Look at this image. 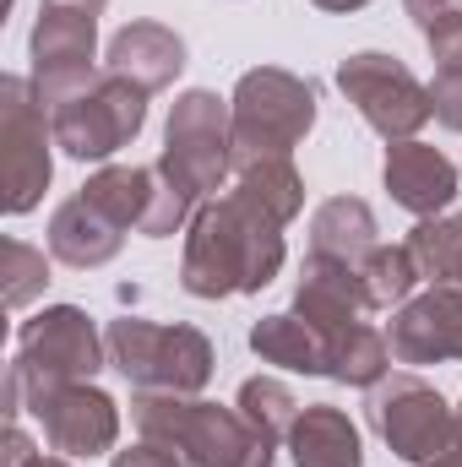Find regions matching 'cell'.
<instances>
[{
    "mask_svg": "<svg viewBox=\"0 0 462 467\" xmlns=\"http://www.w3.org/2000/svg\"><path fill=\"white\" fill-rule=\"evenodd\" d=\"M283 223L261 213L250 196H218L196 207L191 239H185V266L180 283L196 299H224V294H256L278 277L283 266Z\"/></svg>",
    "mask_w": 462,
    "mask_h": 467,
    "instance_id": "1",
    "label": "cell"
},
{
    "mask_svg": "<svg viewBox=\"0 0 462 467\" xmlns=\"http://www.w3.org/2000/svg\"><path fill=\"white\" fill-rule=\"evenodd\" d=\"M158 169V196L142 234L147 239H169L174 229H185V218L196 213V202L207 191H218L234 169V130H229V109L218 93H185L169 115V141Z\"/></svg>",
    "mask_w": 462,
    "mask_h": 467,
    "instance_id": "2",
    "label": "cell"
},
{
    "mask_svg": "<svg viewBox=\"0 0 462 467\" xmlns=\"http://www.w3.org/2000/svg\"><path fill=\"white\" fill-rule=\"evenodd\" d=\"M142 441L174 451L185 467H272V446L239 408L191 402L180 391H142L131 402Z\"/></svg>",
    "mask_w": 462,
    "mask_h": 467,
    "instance_id": "3",
    "label": "cell"
},
{
    "mask_svg": "<svg viewBox=\"0 0 462 467\" xmlns=\"http://www.w3.org/2000/svg\"><path fill=\"white\" fill-rule=\"evenodd\" d=\"M310 125H316V88L310 82H299L294 71H278V66L245 71L229 99L234 169L256 163V158H289Z\"/></svg>",
    "mask_w": 462,
    "mask_h": 467,
    "instance_id": "4",
    "label": "cell"
},
{
    "mask_svg": "<svg viewBox=\"0 0 462 467\" xmlns=\"http://www.w3.org/2000/svg\"><path fill=\"white\" fill-rule=\"evenodd\" d=\"M110 364L131 386L142 391H202L213 375V343L196 327H158V321H136L125 316L110 327Z\"/></svg>",
    "mask_w": 462,
    "mask_h": 467,
    "instance_id": "5",
    "label": "cell"
},
{
    "mask_svg": "<svg viewBox=\"0 0 462 467\" xmlns=\"http://www.w3.org/2000/svg\"><path fill=\"white\" fill-rule=\"evenodd\" d=\"M142 119H147V93H142L136 82L115 77V71L93 77L82 93H71L66 104L49 109L55 141H60L71 158H82V163H99V158L120 152V147L142 130Z\"/></svg>",
    "mask_w": 462,
    "mask_h": 467,
    "instance_id": "6",
    "label": "cell"
},
{
    "mask_svg": "<svg viewBox=\"0 0 462 467\" xmlns=\"http://www.w3.org/2000/svg\"><path fill=\"white\" fill-rule=\"evenodd\" d=\"M110 0H44L33 27V88L44 109L93 82V27Z\"/></svg>",
    "mask_w": 462,
    "mask_h": 467,
    "instance_id": "7",
    "label": "cell"
},
{
    "mask_svg": "<svg viewBox=\"0 0 462 467\" xmlns=\"http://www.w3.org/2000/svg\"><path fill=\"white\" fill-rule=\"evenodd\" d=\"M338 88L348 93V104L364 115V125L386 141H414V130L425 119H436L430 109V88L392 55H348L343 71H338Z\"/></svg>",
    "mask_w": 462,
    "mask_h": 467,
    "instance_id": "8",
    "label": "cell"
},
{
    "mask_svg": "<svg viewBox=\"0 0 462 467\" xmlns=\"http://www.w3.org/2000/svg\"><path fill=\"white\" fill-rule=\"evenodd\" d=\"M104 358V343L93 332V321L77 305H55L44 316H33L16 337V380L22 391H44V386H71V380H93Z\"/></svg>",
    "mask_w": 462,
    "mask_h": 467,
    "instance_id": "9",
    "label": "cell"
},
{
    "mask_svg": "<svg viewBox=\"0 0 462 467\" xmlns=\"http://www.w3.org/2000/svg\"><path fill=\"white\" fill-rule=\"evenodd\" d=\"M370 424L375 435L403 457V462H430L452 435H457V413L441 402L436 386H425L419 375H386L370 386Z\"/></svg>",
    "mask_w": 462,
    "mask_h": 467,
    "instance_id": "10",
    "label": "cell"
},
{
    "mask_svg": "<svg viewBox=\"0 0 462 467\" xmlns=\"http://www.w3.org/2000/svg\"><path fill=\"white\" fill-rule=\"evenodd\" d=\"M49 136L55 125H44V99L38 88H27L22 77L0 82V180H5V213H27L38 207L44 185H49Z\"/></svg>",
    "mask_w": 462,
    "mask_h": 467,
    "instance_id": "11",
    "label": "cell"
},
{
    "mask_svg": "<svg viewBox=\"0 0 462 467\" xmlns=\"http://www.w3.org/2000/svg\"><path fill=\"white\" fill-rule=\"evenodd\" d=\"M27 408L44 424V441L55 451H66V457H99V451L115 446V435H120L115 402L99 386H88V380L27 391Z\"/></svg>",
    "mask_w": 462,
    "mask_h": 467,
    "instance_id": "12",
    "label": "cell"
},
{
    "mask_svg": "<svg viewBox=\"0 0 462 467\" xmlns=\"http://www.w3.org/2000/svg\"><path fill=\"white\" fill-rule=\"evenodd\" d=\"M392 358L397 364H441V358H462V277L436 283L430 294L408 299L392 316Z\"/></svg>",
    "mask_w": 462,
    "mask_h": 467,
    "instance_id": "13",
    "label": "cell"
},
{
    "mask_svg": "<svg viewBox=\"0 0 462 467\" xmlns=\"http://www.w3.org/2000/svg\"><path fill=\"white\" fill-rule=\"evenodd\" d=\"M370 310V294H364V272L353 261H332V255H310L305 261V277L294 288V316L310 321L316 332L338 337L348 327H359Z\"/></svg>",
    "mask_w": 462,
    "mask_h": 467,
    "instance_id": "14",
    "label": "cell"
},
{
    "mask_svg": "<svg viewBox=\"0 0 462 467\" xmlns=\"http://www.w3.org/2000/svg\"><path fill=\"white\" fill-rule=\"evenodd\" d=\"M386 191L397 207H408L414 218H436L441 207H452L457 196V169L441 147L430 141H397L386 152Z\"/></svg>",
    "mask_w": 462,
    "mask_h": 467,
    "instance_id": "15",
    "label": "cell"
},
{
    "mask_svg": "<svg viewBox=\"0 0 462 467\" xmlns=\"http://www.w3.org/2000/svg\"><path fill=\"white\" fill-rule=\"evenodd\" d=\"M180 66H185V44L163 22H131V27H120L110 38V71L136 82L142 93L169 88L180 77Z\"/></svg>",
    "mask_w": 462,
    "mask_h": 467,
    "instance_id": "16",
    "label": "cell"
},
{
    "mask_svg": "<svg viewBox=\"0 0 462 467\" xmlns=\"http://www.w3.org/2000/svg\"><path fill=\"white\" fill-rule=\"evenodd\" d=\"M120 239H125V229H120L110 213H99L88 196L60 202L55 218H49V250L66 266H104L120 250Z\"/></svg>",
    "mask_w": 462,
    "mask_h": 467,
    "instance_id": "17",
    "label": "cell"
},
{
    "mask_svg": "<svg viewBox=\"0 0 462 467\" xmlns=\"http://www.w3.org/2000/svg\"><path fill=\"white\" fill-rule=\"evenodd\" d=\"M289 451H294V467H364L353 419L327 402L299 408V419L289 430Z\"/></svg>",
    "mask_w": 462,
    "mask_h": 467,
    "instance_id": "18",
    "label": "cell"
},
{
    "mask_svg": "<svg viewBox=\"0 0 462 467\" xmlns=\"http://www.w3.org/2000/svg\"><path fill=\"white\" fill-rule=\"evenodd\" d=\"M250 348L261 353L267 364H283V369H299V375H327V369H332V337L316 332L310 321H299L294 310L256 321Z\"/></svg>",
    "mask_w": 462,
    "mask_h": 467,
    "instance_id": "19",
    "label": "cell"
},
{
    "mask_svg": "<svg viewBox=\"0 0 462 467\" xmlns=\"http://www.w3.org/2000/svg\"><path fill=\"white\" fill-rule=\"evenodd\" d=\"M375 213L359 196H332L316 207L310 218V255H332V261H364L375 250Z\"/></svg>",
    "mask_w": 462,
    "mask_h": 467,
    "instance_id": "20",
    "label": "cell"
},
{
    "mask_svg": "<svg viewBox=\"0 0 462 467\" xmlns=\"http://www.w3.org/2000/svg\"><path fill=\"white\" fill-rule=\"evenodd\" d=\"M82 196L110 213L120 229H142L147 213H152V196H158V169H136V163H115L104 174H93L82 185Z\"/></svg>",
    "mask_w": 462,
    "mask_h": 467,
    "instance_id": "21",
    "label": "cell"
},
{
    "mask_svg": "<svg viewBox=\"0 0 462 467\" xmlns=\"http://www.w3.org/2000/svg\"><path fill=\"white\" fill-rule=\"evenodd\" d=\"M234 191L250 196L261 213H272L278 223H289L299 207H305V185H299V169L289 158H256V163H239L234 169Z\"/></svg>",
    "mask_w": 462,
    "mask_h": 467,
    "instance_id": "22",
    "label": "cell"
},
{
    "mask_svg": "<svg viewBox=\"0 0 462 467\" xmlns=\"http://www.w3.org/2000/svg\"><path fill=\"white\" fill-rule=\"evenodd\" d=\"M386 369H392V343L375 332V327H348L332 337V380H348V386H375V380H386Z\"/></svg>",
    "mask_w": 462,
    "mask_h": 467,
    "instance_id": "23",
    "label": "cell"
},
{
    "mask_svg": "<svg viewBox=\"0 0 462 467\" xmlns=\"http://www.w3.org/2000/svg\"><path fill=\"white\" fill-rule=\"evenodd\" d=\"M364 294H370V310H386V305H408L414 283H419V261L408 244H375L364 261Z\"/></svg>",
    "mask_w": 462,
    "mask_h": 467,
    "instance_id": "24",
    "label": "cell"
},
{
    "mask_svg": "<svg viewBox=\"0 0 462 467\" xmlns=\"http://www.w3.org/2000/svg\"><path fill=\"white\" fill-rule=\"evenodd\" d=\"M408 250L419 261V277H430V283L462 277V213H452V218H425L419 229L408 234Z\"/></svg>",
    "mask_w": 462,
    "mask_h": 467,
    "instance_id": "25",
    "label": "cell"
},
{
    "mask_svg": "<svg viewBox=\"0 0 462 467\" xmlns=\"http://www.w3.org/2000/svg\"><path fill=\"white\" fill-rule=\"evenodd\" d=\"M239 413H245L267 441H289V430H294V419H299V402H294V391H289L283 380L256 375V380L239 386Z\"/></svg>",
    "mask_w": 462,
    "mask_h": 467,
    "instance_id": "26",
    "label": "cell"
},
{
    "mask_svg": "<svg viewBox=\"0 0 462 467\" xmlns=\"http://www.w3.org/2000/svg\"><path fill=\"white\" fill-rule=\"evenodd\" d=\"M44 283H49L44 250H33V244H22V239H5V305L22 310Z\"/></svg>",
    "mask_w": 462,
    "mask_h": 467,
    "instance_id": "27",
    "label": "cell"
},
{
    "mask_svg": "<svg viewBox=\"0 0 462 467\" xmlns=\"http://www.w3.org/2000/svg\"><path fill=\"white\" fill-rule=\"evenodd\" d=\"M430 55H436V71H462V11L441 16L430 33Z\"/></svg>",
    "mask_w": 462,
    "mask_h": 467,
    "instance_id": "28",
    "label": "cell"
},
{
    "mask_svg": "<svg viewBox=\"0 0 462 467\" xmlns=\"http://www.w3.org/2000/svg\"><path fill=\"white\" fill-rule=\"evenodd\" d=\"M430 109L446 130H462V71H436L430 82Z\"/></svg>",
    "mask_w": 462,
    "mask_h": 467,
    "instance_id": "29",
    "label": "cell"
},
{
    "mask_svg": "<svg viewBox=\"0 0 462 467\" xmlns=\"http://www.w3.org/2000/svg\"><path fill=\"white\" fill-rule=\"evenodd\" d=\"M115 467H185L174 451H163V446H152V441H142V446H131V451H120Z\"/></svg>",
    "mask_w": 462,
    "mask_h": 467,
    "instance_id": "30",
    "label": "cell"
},
{
    "mask_svg": "<svg viewBox=\"0 0 462 467\" xmlns=\"http://www.w3.org/2000/svg\"><path fill=\"white\" fill-rule=\"evenodd\" d=\"M403 5H408V16H414V22H419L425 33H430V27H436L441 16L462 11V0H403Z\"/></svg>",
    "mask_w": 462,
    "mask_h": 467,
    "instance_id": "31",
    "label": "cell"
},
{
    "mask_svg": "<svg viewBox=\"0 0 462 467\" xmlns=\"http://www.w3.org/2000/svg\"><path fill=\"white\" fill-rule=\"evenodd\" d=\"M425 467H462V424H457V435H452V441H446V446H441Z\"/></svg>",
    "mask_w": 462,
    "mask_h": 467,
    "instance_id": "32",
    "label": "cell"
},
{
    "mask_svg": "<svg viewBox=\"0 0 462 467\" xmlns=\"http://www.w3.org/2000/svg\"><path fill=\"white\" fill-rule=\"evenodd\" d=\"M316 5H321V11H359L364 0H316Z\"/></svg>",
    "mask_w": 462,
    "mask_h": 467,
    "instance_id": "33",
    "label": "cell"
},
{
    "mask_svg": "<svg viewBox=\"0 0 462 467\" xmlns=\"http://www.w3.org/2000/svg\"><path fill=\"white\" fill-rule=\"evenodd\" d=\"M27 467H66V462H55V457H33Z\"/></svg>",
    "mask_w": 462,
    "mask_h": 467,
    "instance_id": "34",
    "label": "cell"
},
{
    "mask_svg": "<svg viewBox=\"0 0 462 467\" xmlns=\"http://www.w3.org/2000/svg\"><path fill=\"white\" fill-rule=\"evenodd\" d=\"M457 424H462V408H457Z\"/></svg>",
    "mask_w": 462,
    "mask_h": 467,
    "instance_id": "35",
    "label": "cell"
}]
</instances>
